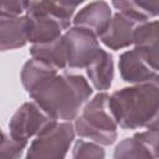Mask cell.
<instances>
[{
	"mask_svg": "<svg viewBox=\"0 0 159 159\" xmlns=\"http://www.w3.org/2000/svg\"><path fill=\"white\" fill-rule=\"evenodd\" d=\"M109 109L123 129L159 128V73L150 80L114 91Z\"/></svg>",
	"mask_w": 159,
	"mask_h": 159,
	"instance_id": "6da1fadb",
	"label": "cell"
},
{
	"mask_svg": "<svg viewBox=\"0 0 159 159\" xmlns=\"http://www.w3.org/2000/svg\"><path fill=\"white\" fill-rule=\"evenodd\" d=\"M92 93L93 89L83 76L57 73L29 94L55 120L71 122L78 117L80 109Z\"/></svg>",
	"mask_w": 159,
	"mask_h": 159,
	"instance_id": "7a4b0ae2",
	"label": "cell"
},
{
	"mask_svg": "<svg viewBox=\"0 0 159 159\" xmlns=\"http://www.w3.org/2000/svg\"><path fill=\"white\" fill-rule=\"evenodd\" d=\"M118 124L109 109V94L97 93L89 99L75 120V130L101 145H112L118 137Z\"/></svg>",
	"mask_w": 159,
	"mask_h": 159,
	"instance_id": "3957f363",
	"label": "cell"
},
{
	"mask_svg": "<svg viewBox=\"0 0 159 159\" xmlns=\"http://www.w3.org/2000/svg\"><path fill=\"white\" fill-rule=\"evenodd\" d=\"M75 134L71 122L55 120L31 142L26 159H65Z\"/></svg>",
	"mask_w": 159,
	"mask_h": 159,
	"instance_id": "277c9868",
	"label": "cell"
},
{
	"mask_svg": "<svg viewBox=\"0 0 159 159\" xmlns=\"http://www.w3.org/2000/svg\"><path fill=\"white\" fill-rule=\"evenodd\" d=\"M53 122L55 119L35 102H25L10 118L9 135L17 140H29V138L39 135Z\"/></svg>",
	"mask_w": 159,
	"mask_h": 159,
	"instance_id": "5b68a950",
	"label": "cell"
},
{
	"mask_svg": "<svg viewBox=\"0 0 159 159\" xmlns=\"http://www.w3.org/2000/svg\"><path fill=\"white\" fill-rule=\"evenodd\" d=\"M63 39L70 68H86L101 50L97 36L83 27H70L63 34Z\"/></svg>",
	"mask_w": 159,
	"mask_h": 159,
	"instance_id": "8992f818",
	"label": "cell"
},
{
	"mask_svg": "<svg viewBox=\"0 0 159 159\" xmlns=\"http://www.w3.org/2000/svg\"><path fill=\"white\" fill-rule=\"evenodd\" d=\"M26 17H27V39L32 45L50 42L61 37L62 31L68 30L71 24L48 14L26 15Z\"/></svg>",
	"mask_w": 159,
	"mask_h": 159,
	"instance_id": "52a82bcc",
	"label": "cell"
},
{
	"mask_svg": "<svg viewBox=\"0 0 159 159\" xmlns=\"http://www.w3.org/2000/svg\"><path fill=\"white\" fill-rule=\"evenodd\" d=\"M142 25L137 20L122 14L116 12L112 17L109 27L99 37L102 43L111 50H122L134 42V34L138 26Z\"/></svg>",
	"mask_w": 159,
	"mask_h": 159,
	"instance_id": "ba28073f",
	"label": "cell"
},
{
	"mask_svg": "<svg viewBox=\"0 0 159 159\" xmlns=\"http://www.w3.org/2000/svg\"><path fill=\"white\" fill-rule=\"evenodd\" d=\"M112 10L106 1H93L83 6L73 17V26L83 27L101 37L112 21Z\"/></svg>",
	"mask_w": 159,
	"mask_h": 159,
	"instance_id": "9c48e42d",
	"label": "cell"
},
{
	"mask_svg": "<svg viewBox=\"0 0 159 159\" xmlns=\"http://www.w3.org/2000/svg\"><path fill=\"white\" fill-rule=\"evenodd\" d=\"M133 45L145 63L152 70L159 71V21L139 25L134 34Z\"/></svg>",
	"mask_w": 159,
	"mask_h": 159,
	"instance_id": "30bf717a",
	"label": "cell"
},
{
	"mask_svg": "<svg viewBox=\"0 0 159 159\" xmlns=\"http://www.w3.org/2000/svg\"><path fill=\"white\" fill-rule=\"evenodd\" d=\"M29 42L27 17L0 14V48L1 51L20 48Z\"/></svg>",
	"mask_w": 159,
	"mask_h": 159,
	"instance_id": "8fae6325",
	"label": "cell"
},
{
	"mask_svg": "<svg viewBox=\"0 0 159 159\" xmlns=\"http://www.w3.org/2000/svg\"><path fill=\"white\" fill-rule=\"evenodd\" d=\"M118 68L123 81L138 84L150 80L157 72L152 70L142 58L137 50H129L119 56Z\"/></svg>",
	"mask_w": 159,
	"mask_h": 159,
	"instance_id": "7c38bea8",
	"label": "cell"
},
{
	"mask_svg": "<svg viewBox=\"0 0 159 159\" xmlns=\"http://www.w3.org/2000/svg\"><path fill=\"white\" fill-rule=\"evenodd\" d=\"M87 76L93 84L94 89L104 92L111 88L112 81L114 77V66L113 57L109 52L103 48L99 50L94 60L86 67Z\"/></svg>",
	"mask_w": 159,
	"mask_h": 159,
	"instance_id": "4fadbf2b",
	"label": "cell"
},
{
	"mask_svg": "<svg viewBox=\"0 0 159 159\" xmlns=\"http://www.w3.org/2000/svg\"><path fill=\"white\" fill-rule=\"evenodd\" d=\"M30 53L32 58H36L56 70L67 68V50L63 35L50 42L32 45Z\"/></svg>",
	"mask_w": 159,
	"mask_h": 159,
	"instance_id": "5bb4252c",
	"label": "cell"
},
{
	"mask_svg": "<svg viewBox=\"0 0 159 159\" xmlns=\"http://www.w3.org/2000/svg\"><path fill=\"white\" fill-rule=\"evenodd\" d=\"M57 75V70L36 60L30 58L25 62L21 70V83L27 93H31L37 86H40L46 80Z\"/></svg>",
	"mask_w": 159,
	"mask_h": 159,
	"instance_id": "9a60e30c",
	"label": "cell"
},
{
	"mask_svg": "<svg viewBox=\"0 0 159 159\" xmlns=\"http://www.w3.org/2000/svg\"><path fill=\"white\" fill-rule=\"evenodd\" d=\"M80 2L71 1H26V15L48 14L66 22H71Z\"/></svg>",
	"mask_w": 159,
	"mask_h": 159,
	"instance_id": "2e32d148",
	"label": "cell"
},
{
	"mask_svg": "<svg viewBox=\"0 0 159 159\" xmlns=\"http://www.w3.org/2000/svg\"><path fill=\"white\" fill-rule=\"evenodd\" d=\"M112 5L118 10V12H122L134 20H137L140 24L148 22L150 19L159 15V1H112Z\"/></svg>",
	"mask_w": 159,
	"mask_h": 159,
	"instance_id": "e0dca14e",
	"label": "cell"
},
{
	"mask_svg": "<svg viewBox=\"0 0 159 159\" xmlns=\"http://www.w3.org/2000/svg\"><path fill=\"white\" fill-rule=\"evenodd\" d=\"M113 159H154L148 148L134 137L120 140L113 152Z\"/></svg>",
	"mask_w": 159,
	"mask_h": 159,
	"instance_id": "ac0fdd59",
	"label": "cell"
},
{
	"mask_svg": "<svg viewBox=\"0 0 159 159\" xmlns=\"http://www.w3.org/2000/svg\"><path fill=\"white\" fill-rule=\"evenodd\" d=\"M106 150L96 142L78 139L72 150V159H104Z\"/></svg>",
	"mask_w": 159,
	"mask_h": 159,
	"instance_id": "d6986e66",
	"label": "cell"
},
{
	"mask_svg": "<svg viewBox=\"0 0 159 159\" xmlns=\"http://www.w3.org/2000/svg\"><path fill=\"white\" fill-rule=\"evenodd\" d=\"M27 147V140H17L2 132L1 147H0V159H20L24 149Z\"/></svg>",
	"mask_w": 159,
	"mask_h": 159,
	"instance_id": "ffe728a7",
	"label": "cell"
},
{
	"mask_svg": "<svg viewBox=\"0 0 159 159\" xmlns=\"http://www.w3.org/2000/svg\"><path fill=\"white\" fill-rule=\"evenodd\" d=\"M133 137L148 148V150L152 153L154 159L159 158V128L139 132V133H135Z\"/></svg>",
	"mask_w": 159,
	"mask_h": 159,
	"instance_id": "44dd1931",
	"label": "cell"
},
{
	"mask_svg": "<svg viewBox=\"0 0 159 159\" xmlns=\"http://www.w3.org/2000/svg\"><path fill=\"white\" fill-rule=\"evenodd\" d=\"M22 12H26V1H2L0 14L21 16Z\"/></svg>",
	"mask_w": 159,
	"mask_h": 159,
	"instance_id": "7402d4cb",
	"label": "cell"
}]
</instances>
